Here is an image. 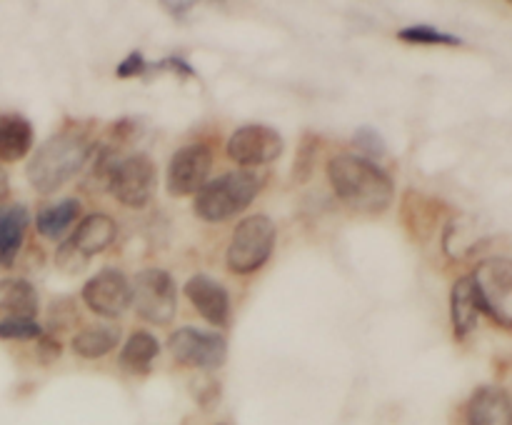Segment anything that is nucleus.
I'll use <instances>...</instances> for the list:
<instances>
[{
    "label": "nucleus",
    "mask_w": 512,
    "mask_h": 425,
    "mask_svg": "<svg viewBox=\"0 0 512 425\" xmlns=\"http://www.w3.org/2000/svg\"><path fill=\"white\" fill-rule=\"evenodd\" d=\"M328 178L345 208L363 215H380L390 208L395 185L383 168L360 155H335L328 160Z\"/></svg>",
    "instance_id": "f257e3e1"
},
{
    "label": "nucleus",
    "mask_w": 512,
    "mask_h": 425,
    "mask_svg": "<svg viewBox=\"0 0 512 425\" xmlns=\"http://www.w3.org/2000/svg\"><path fill=\"white\" fill-rule=\"evenodd\" d=\"M90 153H93V143L88 135L80 130H60L53 138L45 140L28 160V168H25L28 183L43 195L55 193L70 178H75V173L83 170Z\"/></svg>",
    "instance_id": "f03ea898"
},
{
    "label": "nucleus",
    "mask_w": 512,
    "mask_h": 425,
    "mask_svg": "<svg viewBox=\"0 0 512 425\" xmlns=\"http://www.w3.org/2000/svg\"><path fill=\"white\" fill-rule=\"evenodd\" d=\"M260 178L250 170H233L210 180L195 193L193 210L205 223H225L243 213L260 193Z\"/></svg>",
    "instance_id": "7ed1b4c3"
},
{
    "label": "nucleus",
    "mask_w": 512,
    "mask_h": 425,
    "mask_svg": "<svg viewBox=\"0 0 512 425\" xmlns=\"http://www.w3.org/2000/svg\"><path fill=\"white\" fill-rule=\"evenodd\" d=\"M275 238H278V230H275V223L268 215H248V218L235 225V233L228 243V253H225V263L238 275L255 273V270L268 263Z\"/></svg>",
    "instance_id": "20e7f679"
},
{
    "label": "nucleus",
    "mask_w": 512,
    "mask_h": 425,
    "mask_svg": "<svg viewBox=\"0 0 512 425\" xmlns=\"http://www.w3.org/2000/svg\"><path fill=\"white\" fill-rule=\"evenodd\" d=\"M470 278L480 313L512 330V258L483 260Z\"/></svg>",
    "instance_id": "39448f33"
},
{
    "label": "nucleus",
    "mask_w": 512,
    "mask_h": 425,
    "mask_svg": "<svg viewBox=\"0 0 512 425\" xmlns=\"http://www.w3.org/2000/svg\"><path fill=\"white\" fill-rule=\"evenodd\" d=\"M130 305L138 315L153 325H168L178 310V288L168 270L148 268L140 270L130 283Z\"/></svg>",
    "instance_id": "423d86ee"
},
{
    "label": "nucleus",
    "mask_w": 512,
    "mask_h": 425,
    "mask_svg": "<svg viewBox=\"0 0 512 425\" xmlns=\"http://www.w3.org/2000/svg\"><path fill=\"white\" fill-rule=\"evenodd\" d=\"M108 188L128 208H143L155 190V163L145 153H133L108 170Z\"/></svg>",
    "instance_id": "0eeeda50"
},
{
    "label": "nucleus",
    "mask_w": 512,
    "mask_h": 425,
    "mask_svg": "<svg viewBox=\"0 0 512 425\" xmlns=\"http://www.w3.org/2000/svg\"><path fill=\"white\" fill-rule=\"evenodd\" d=\"M168 348L173 358L185 368L215 370L228 358V343L220 333L198 328H178L170 333Z\"/></svg>",
    "instance_id": "6e6552de"
},
{
    "label": "nucleus",
    "mask_w": 512,
    "mask_h": 425,
    "mask_svg": "<svg viewBox=\"0 0 512 425\" xmlns=\"http://www.w3.org/2000/svg\"><path fill=\"white\" fill-rule=\"evenodd\" d=\"M283 148L285 143L278 130L268 125H243L230 135L225 150H228V158L243 168H258L280 158Z\"/></svg>",
    "instance_id": "1a4fd4ad"
},
{
    "label": "nucleus",
    "mask_w": 512,
    "mask_h": 425,
    "mask_svg": "<svg viewBox=\"0 0 512 425\" xmlns=\"http://www.w3.org/2000/svg\"><path fill=\"white\" fill-rule=\"evenodd\" d=\"M210 168H213V153L208 145L193 143L180 148L170 158L168 165V193L175 198L195 195L208 180Z\"/></svg>",
    "instance_id": "9d476101"
},
{
    "label": "nucleus",
    "mask_w": 512,
    "mask_h": 425,
    "mask_svg": "<svg viewBox=\"0 0 512 425\" xmlns=\"http://www.w3.org/2000/svg\"><path fill=\"white\" fill-rule=\"evenodd\" d=\"M83 300L103 318H120L130 305V280L115 268L100 270L85 283Z\"/></svg>",
    "instance_id": "9b49d317"
},
{
    "label": "nucleus",
    "mask_w": 512,
    "mask_h": 425,
    "mask_svg": "<svg viewBox=\"0 0 512 425\" xmlns=\"http://www.w3.org/2000/svg\"><path fill=\"white\" fill-rule=\"evenodd\" d=\"M185 295L190 303L195 305L200 315L215 328H225L230 320V298L228 290L218 283V280L208 278V275H193L185 283Z\"/></svg>",
    "instance_id": "f8f14e48"
},
{
    "label": "nucleus",
    "mask_w": 512,
    "mask_h": 425,
    "mask_svg": "<svg viewBox=\"0 0 512 425\" xmlns=\"http://www.w3.org/2000/svg\"><path fill=\"white\" fill-rule=\"evenodd\" d=\"M465 425H512V400L503 388L483 385L470 395L463 413Z\"/></svg>",
    "instance_id": "ddd939ff"
},
{
    "label": "nucleus",
    "mask_w": 512,
    "mask_h": 425,
    "mask_svg": "<svg viewBox=\"0 0 512 425\" xmlns=\"http://www.w3.org/2000/svg\"><path fill=\"white\" fill-rule=\"evenodd\" d=\"M115 235H118V225H115V220L110 218V215L90 213L80 220L73 238H70L68 243L73 245L75 253L83 255L85 260H90L93 255L103 253V250L113 243Z\"/></svg>",
    "instance_id": "4468645a"
},
{
    "label": "nucleus",
    "mask_w": 512,
    "mask_h": 425,
    "mask_svg": "<svg viewBox=\"0 0 512 425\" xmlns=\"http://www.w3.org/2000/svg\"><path fill=\"white\" fill-rule=\"evenodd\" d=\"M28 208L20 203L0 205V265L10 268L15 263L28 230Z\"/></svg>",
    "instance_id": "2eb2a0df"
},
{
    "label": "nucleus",
    "mask_w": 512,
    "mask_h": 425,
    "mask_svg": "<svg viewBox=\"0 0 512 425\" xmlns=\"http://www.w3.org/2000/svg\"><path fill=\"white\" fill-rule=\"evenodd\" d=\"M33 148V125L18 113H0V163L23 160Z\"/></svg>",
    "instance_id": "dca6fc26"
},
{
    "label": "nucleus",
    "mask_w": 512,
    "mask_h": 425,
    "mask_svg": "<svg viewBox=\"0 0 512 425\" xmlns=\"http://www.w3.org/2000/svg\"><path fill=\"white\" fill-rule=\"evenodd\" d=\"M480 318L478 298H475L473 278L463 275L458 283L453 285V293H450V320H453V330L460 340L468 338L475 330Z\"/></svg>",
    "instance_id": "f3484780"
},
{
    "label": "nucleus",
    "mask_w": 512,
    "mask_h": 425,
    "mask_svg": "<svg viewBox=\"0 0 512 425\" xmlns=\"http://www.w3.org/2000/svg\"><path fill=\"white\" fill-rule=\"evenodd\" d=\"M38 290L25 278H0V310L10 318L33 320L38 313Z\"/></svg>",
    "instance_id": "a211bd4d"
},
{
    "label": "nucleus",
    "mask_w": 512,
    "mask_h": 425,
    "mask_svg": "<svg viewBox=\"0 0 512 425\" xmlns=\"http://www.w3.org/2000/svg\"><path fill=\"white\" fill-rule=\"evenodd\" d=\"M158 358V340L148 330H135L123 345L120 353V368L130 375H143L150 370V363Z\"/></svg>",
    "instance_id": "6ab92c4d"
},
{
    "label": "nucleus",
    "mask_w": 512,
    "mask_h": 425,
    "mask_svg": "<svg viewBox=\"0 0 512 425\" xmlns=\"http://www.w3.org/2000/svg\"><path fill=\"white\" fill-rule=\"evenodd\" d=\"M120 343V330L115 325H90L73 338V353L85 360L108 355Z\"/></svg>",
    "instance_id": "aec40b11"
},
{
    "label": "nucleus",
    "mask_w": 512,
    "mask_h": 425,
    "mask_svg": "<svg viewBox=\"0 0 512 425\" xmlns=\"http://www.w3.org/2000/svg\"><path fill=\"white\" fill-rule=\"evenodd\" d=\"M80 215V200L65 198L55 205H45L43 210L35 218V228H38L40 235L45 238H58L60 233L73 225V220Z\"/></svg>",
    "instance_id": "412c9836"
},
{
    "label": "nucleus",
    "mask_w": 512,
    "mask_h": 425,
    "mask_svg": "<svg viewBox=\"0 0 512 425\" xmlns=\"http://www.w3.org/2000/svg\"><path fill=\"white\" fill-rule=\"evenodd\" d=\"M400 40L405 43H418V45H463V40L453 33H443L430 25H410L398 33Z\"/></svg>",
    "instance_id": "4be33fe9"
},
{
    "label": "nucleus",
    "mask_w": 512,
    "mask_h": 425,
    "mask_svg": "<svg viewBox=\"0 0 512 425\" xmlns=\"http://www.w3.org/2000/svg\"><path fill=\"white\" fill-rule=\"evenodd\" d=\"M43 335L35 320L28 318H3L0 320V340H33Z\"/></svg>",
    "instance_id": "5701e85b"
},
{
    "label": "nucleus",
    "mask_w": 512,
    "mask_h": 425,
    "mask_svg": "<svg viewBox=\"0 0 512 425\" xmlns=\"http://www.w3.org/2000/svg\"><path fill=\"white\" fill-rule=\"evenodd\" d=\"M315 165V140L313 138H305L303 145H300V155L295 160L293 170H295V180L298 183H305L310 178V170Z\"/></svg>",
    "instance_id": "b1692460"
},
{
    "label": "nucleus",
    "mask_w": 512,
    "mask_h": 425,
    "mask_svg": "<svg viewBox=\"0 0 512 425\" xmlns=\"http://www.w3.org/2000/svg\"><path fill=\"white\" fill-rule=\"evenodd\" d=\"M355 145H358L363 153L375 155V158H383L385 155L383 138H380L378 130H373V128H360L358 133H355Z\"/></svg>",
    "instance_id": "393cba45"
},
{
    "label": "nucleus",
    "mask_w": 512,
    "mask_h": 425,
    "mask_svg": "<svg viewBox=\"0 0 512 425\" xmlns=\"http://www.w3.org/2000/svg\"><path fill=\"white\" fill-rule=\"evenodd\" d=\"M145 70V58L140 50H133L123 63L118 65V75L120 78H133V75H140Z\"/></svg>",
    "instance_id": "a878e982"
},
{
    "label": "nucleus",
    "mask_w": 512,
    "mask_h": 425,
    "mask_svg": "<svg viewBox=\"0 0 512 425\" xmlns=\"http://www.w3.org/2000/svg\"><path fill=\"white\" fill-rule=\"evenodd\" d=\"M40 358L48 363V360H55L60 355V343L55 338H50V335H40Z\"/></svg>",
    "instance_id": "bb28decb"
},
{
    "label": "nucleus",
    "mask_w": 512,
    "mask_h": 425,
    "mask_svg": "<svg viewBox=\"0 0 512 425\" xmlns=\"http://www.w3.org/2000/svg\"><path fill=\"white\" fill-rule=\"evenodd\" d=\"M8 190H10L8 175H5V170L0 168V200H5V195H8Z\"/></svg>",
    "instance_id": "cd10ccee"
},
{
    "label": "nucleus",
    "mask_w": 512,
    "mask_h": 425,
    "mask_svg": "<svg viewBox=\"0 0 512 425\" xmlns=\"http://www.w3.org/2000/svg\"><path fill=\"white\" fill-rule=\"evenodd\" d=\"M218 425H225V423H218Z\"/></svg>",
    "instance_id": "c85d7f7f"
}]
</instances>
